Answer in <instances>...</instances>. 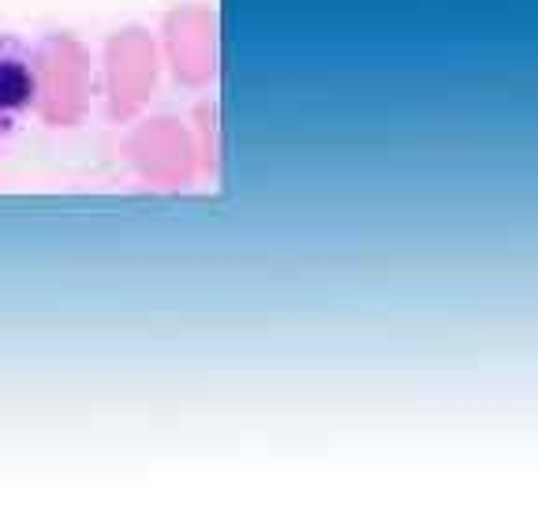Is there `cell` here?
<instances>
[{"label": "cell", "instance_id": "obj_1", "mask_svg": "<svg viewBox=\"0 0 538 505\" xmlns=\"http://www.w3.org/2000/svg\"><path fill=\"white\" fill-rule=\"evenodd\" d=\"M42 98V56L26 42L0 35V132L23 124Z\"/></svg>", "mask_w": 538, "mask_h": 505}]
</instances>
